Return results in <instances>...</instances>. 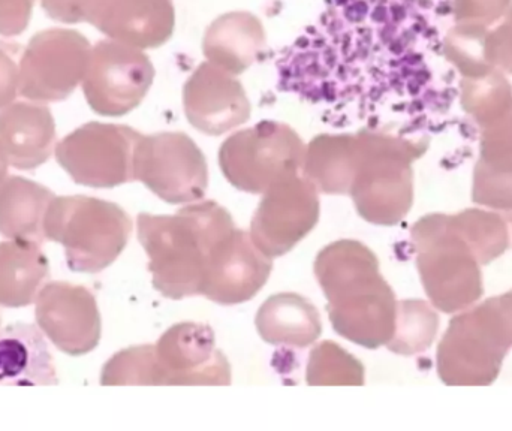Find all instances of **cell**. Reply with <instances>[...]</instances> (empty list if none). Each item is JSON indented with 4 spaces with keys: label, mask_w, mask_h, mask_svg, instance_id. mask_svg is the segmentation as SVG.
Instances as JSON below:
<instances>
[{
    "label": "cell",
    "mask_w": 512,
    "mask_h": 431,
    "mask_svg": "<svg viewBox=\"0 0 512 431\" xmlns=\"http://www.w3.org/2000/svg\"><path fill=\"white\" fill-rule=\"evenodd\" d=\"M140 132L129 126L86 123L56 147V161L77 185L116 188L134 182Z\"/></svg>",
    "instance_id": "obj_7"
},
{
    "label": "cell",
    "mask_w": 512,
    "mask_h": 431,
    "mask_svg": "<svg viewBox=\"0 0 512 431\" xmlns=\"http://www.w3.org/2000/svg\"><path fill=\"white\" fill-rule=\"evenodd\" d=\"M56 195L24 177H6L0 185V235L8 240L42 243L45 212Z\"/></svg>",
    "instance_id": "obj_22"
},
{
    "label": "cell",
    "mask_w": 512,
    "mask_h": 431,
    "mask_svg": "<svg viewBox=\"0 0 512 431\" xmlns=\"http://www.w3.org/2000/svg\"><path fill=\"white\" fill-rule=\"evenodd\" d=\"M35 303L39 330L59 351L81 357L98 346L101 315L89 289L68 282H48Z\"/></svg>",
    "instance_id": "obj_13"
},
{
    "label": "cell",
    "mask_w": 512,
    "mask_h": 431,
    "mask_svg": "<svg viewBox=\"0 0 512 431\" xmlns=\"http://www.w3.org/2000/svg\"><path fill=\"white\" fill-rule=\"evenodd\" d=\"M134 179L165 203L191 204L206 195L209 170L203 152L188 135L162 132L138 140Z\"/></svg>",
    "instance_id": "obj_9"
},
{
    "label": "cell",
    "mask_w": 512,
    "mask_h": 431,
    "mask_svg": "<svg viewBox=\"0 0 512 431\" xmlns=\"http://www.w3.org/2000/svg\"><path fill=\"white\" fill-rule=\"evenodd\" d=\"M8 161H6L5 155H3L2 149H0V185L5 182L8 177Z\"/></svg>",
    "instance_id": "obj_29"
},
{
    "label": "cell",
    "mask_w": 512,
    "mask_h": 431,
    "mask_svg": "<svg viewBox=\"0 0 512 431\" xmlns=\"http://www.w3.org/2000/svg\"><path fill=\"white\" fill-rule=\"evenodd\" d=\"M234 228L233 217L215 201L191 204L174 216H138L156 291L173 300L203 294L210 255Z\"/></svg>",
    "instance_id": "obj_4"
},
{
    "label": "cell",
    "mask_w": 512,
    "mask_h": 431,
    "mask_svg": "<svg viewBox=\"0 0 512 431\" xmlns=\"http://www.w3.org/2000/svg\"><path fill=\"white\" fill-rule=\"evenodd\" d=\"M453 0H325L277 59V89L333 128L421 140L456 99L447 36Z\"/></svg>",
    "instance_id": "obj_1"
},
{
    "label": "cell",
    "mask_w": 512,
    "mask_h": 431,
    "mask_svg": "<svg viewBox=\"0 0 512 431\" xmlns=\"http://www.w3.org/2000/svg\"><path fill=\"white\" fill-rule=\"evenodd\" d=\"M318 192L303 170L276 180L264 192L252 219L251 238L255 246L273 259L300 243L318 223Z\"/></svg>",
    "instance_id": "obj_11"
},
{
    "label": "cell",
    "mask_w": 512,
    "mask_h": 431,
    "mask_svg": "<svg viewBox=\"0 0 512 431\" xmlns=\"http://www.w3.org/2000/svg\"><path fill=\"white\" fill-rule=\"evenodd\" d=\"M256 328L262 340L274 346L306 348L321 336L318 310L297 294H276L268 298L258 315Z\"/></svg>",
    "instance_id": "obj_21"
},
{
    "label": "cell",
    "mask_w": 512,
    "mask_h": 431,
    "mask_svg": "<svg viewBox=\"0 0 512 431\" xmlns=\"http://www.w3.org/2000/svg\"><path fill=\"white\" fill-rule=\"evenodd\" d=\"M271 268V258L255 246L251 234L234 228L213 249L201 295L224 306L245 303L261 291Z\"/></svg>",
    "instance_id": "obj_14"
},
{
    "label": "cell",
    "mask_w": 512,
    "mask_h": 431,
    "mask_svg": "<svg viewBox=\"0 0 512 431\" xmlns=\"http://www.w3.org/2000/svg\"><path fill=\"white\" fill-rule=\"evenodd\" d=\"M35 0H0V35L11 38L29 26Z\"/></svg>",
    "instance_id": "obj_26"
},
{
    "label": "cell",
    "mask_w": 512,
    "mask_h": 431,
    "mask_svg": "<svg viewBox=\"0 0 512 431\" xmlns=\"http://www.w3.org/2000/svg\"><path fill=\"white\" fill-rule=\"evenodd\" d=\"M189 123L207 135H222L248 122L251 104L234 74L206 62L183 89Z\"/></svg>",
    "instance_id": "obj_15"
},
{
    "label": "cell",
    "mask_w": 512,
    "mask_h": 431,
    "mask_svg": "<svg viewBox=\"0 0 512 431\" xmlns=\"http://www.w3.org/2000/svg\"><path fill=\"white\" fill-rule=\"evenodd\" d=\"M415 144L367 129L334 135L324 161L325 191L349 195L367 222L393 225L408 207V162Z\"/></svg>",
    "instance_id": "obj_2"
},
{
    "label": "cell",
    "mask_w": 512,
    "mask_h": 431,
    "mask_svg": "<svg viewBox=\"0 0 512 431\" xmlns=\"http://www.w3.org/2000/svg\"><path fill=\"white\" fill-rule=\"evenodd\" d=\"M50 277V262L41 243L8 240L0 243V306H30Z\"/></svg>",
    "instance_id": "obj_20"
},
{
    "label": "cell",
    "mask_w": 512,
    "mask_h": 431,
    "mask_svg": "<svg viewBox=\"0 0 512 431\" xmlns=\"http://www.w3.org/2000/svg\"><path fill=\"white\" fill-rule=\"evenodd\" d=\"M153 346L155 385H228L231 367L216 349L212 328L195 322L171 327Z\"/></svg>",
    "instance_id": "obj_12"
},
{
    "label": "cell",
    "mask_w": 512,
    "mask_h": 431,
    "mask_svg": "<svg viewBox=\"0 0 512 431\" xmlns=\"http://www.w3.org/2000/svg\"><path fill=\"white\" fill-rule=\"evenodd\" d=\"M92 45L77 30L54 29L36 33L20 60L21 96L33 102H62L83 83Z\"/></svg>",
    "instance_id": "obj_8"
},
{
    "label": "cell",
    "mask_w": 512,
    "mask_h": 431,
    "mask_svg": "<svg viewBox=\"0 0 512 431\" xmlns=\"http://www.w3.org/2000/svg\"><path fill=\"white\" fill-rule=\"evenodd\" d=\"M57 384L53 355L38 327L15 322L0 328V387Z\"/></svg>",
    "instance_id": "obj_18"
},
{
    "label": "cell",
    "mask_w": 512,
    "mask_h": 431,
    "mask_svg": "<svg viewBox=\"0 0 512 431\" xmlns=\"http://www.w3.org/2000/svg\"><path fill=\"white\" fill-rule=\"evenodd\" d=\"M20 45L0 41V110L14 102L20 86V66L17 56Z\"/></svg>",
    "instance_id": "obj_25"
},
{
    "label": "cell",
    "mask_w": 512,
    "mask_h": 431,
    "mask_svg": "<svg viewBox=\"0 0 512 431\" xmlns=\"http://www.w3.org/2000/svg\"><path fill=\"white\" fill-rule=\"evenodd\" d=\"M315 274L337 334L369 349L388 342L393 334V294L364 244L340 240L324 247L316 258Z\"/></svg>",
    "instance_id": "obj_3"
},
{
    "label": "cell",
    "mask_w": 512,
    "mask_h": 431,
    "mask_svg": "<svg viewBox=\"0 0 512 431\" xmlns=\"http://www.w3.org/2000/svg\"><path fill=\"white\" fill-rule=\"evenodd\" d=\"M153 78L152 62L140 48L111 39L92 48L83 92L96 114L120 117L141 104Z\"/></svg>",
    "instance_id": "obj_10"
},
{
    "label": "cell",
    "mask_w": 512,
    "mask_h": 431,
    "mask_svg": "<svg viewBox=\"0 0 512 431\" xmlns=\"http://www.w3.org/2000/svg\"><path fill=\"white\" fill-rule=\"evenodd\" d=\"M87 23L113 41L135 48H156L173 35L171 0H96Z\"/></svg>",
    "instance_id": "obj_16"
},
{
    "label": "cell",
    "mask_w": 512,
    "mask_h": 431,
    "mask_svg": "<svg viewBox=\"0 0 512 431\" xmlns=\"http://www.w3.org/2000/svg\"><path fill=\"white\" fill-rule=\"evenodd\" d=\"M364 369L357 358L333 342H324L310 352L309 385H363Z\"/></svg>",
    "instance_id": "obj_23"
},
{
    "label": "cell",
    "mask_w": 512,
    "mask_h": 431,
    "mask_svg": "<svg viewBox=\"0 0 512 431\" xmlns=\"http://www.w3.org/2000/svg\"><path fill=\"white\" fill-rule=\"evenodd\" d=\"M484 57L512 71V11L508 20L487 38Z\"/></svg>",
    "instance_id": "obj_28"
},
{
    "label": "cell",
    "mask_w": 512,
    "mask_h": 431,
    "mask_svg": "<svg viewBox=\"0 0 512 431\" xmlns=\"http://www.w3.org/2000/svg\"><path fill=\"white\" fill-rule=\"evenodd\" d=\"M44 238L65 247L75 273L95 274L110 267L128 244L132 222L117 204L98 198L54 197L42 223Z\"/></svg>",
    "instance_id": "obj_5"
},
{
    "label": "cell",
    "mask_w": 512,
    "mask_h": 431,
    "mask_svg": "<svg viewBox=\"0 0 512 431\" xmlns=\"http://www.w3.org/2000/svg\"><path fill=\"white\" fill-rule=\"evenodd\" d=\"M265 47L261 21L251 12H230L222 15L207 29L204 54L213 65L242 74Z\"/></svg>",
    "instance_id": "obj_19"
},
{
    "label": "cell",
    "mask_w": 512,
    "mask_h": 431,
    "mask_svg": "<svg viewBox=\"0 0 512 431\" xmlns=\"http://www.w3.org/2000/svg\"><path fill=\"white\" fill-rule=\"evenodd\" d=\"M102 385H155L153 346H132L114 355L101 373Z\"/></svg>",
    "instance_id": "obj_24"
},
{
    "label": "cell",
    "mask_w": 512,
    "mask_h": 431,
    "mask_svg": "<svg viewBox=\"0 0 512 431\" xmlns=\"http://www.w3.org/2000/svg\"><path fill=\"white\" fill-rule=\"evenodd\" d=\"M96 0H41L48 17L60 23L77 24L89 21Z\"/></svg>",
    "instance_id": "obj_27"
},
{
    "label": "cell",
    "mask_w": 512,
    "mask_h": 431,
    "mask_svg": "<svg viewBox=\"0 0 512 431\" xmlns=\"http://www.w3.org/2000/svg\"><path fill=\"white\" fill-rule=\"evenodd\" d=\"M306 147L294 129L264 120L231 135L219 150L228 182L249 194H264L276 180L303 170Z\"/></svg>",
    "instance_id": "obj_6"
},
{
    "label": "cell",
    "mask_w": 512,
    "mask_h": 431,
    "mask_svg": "<svg viewBox=\"0 0 512 431\" xmlns=\"http://www.w3.org/2000/svg\"><path fill=\"white\" fill-rule=\"evenodd\" d=\"M56 123L50 108L15 102L0 110V149L11 167L32 171L50 159Z\"/></svg>",
    "instance_id": "obj_17"
}]
</instances>
